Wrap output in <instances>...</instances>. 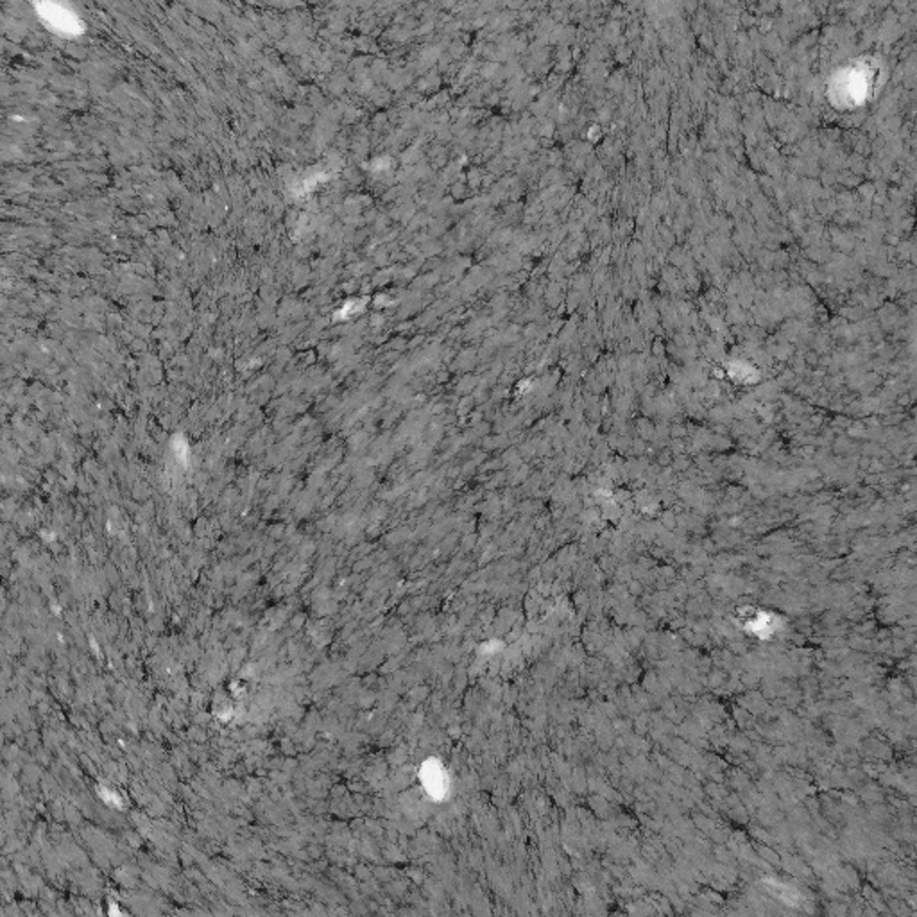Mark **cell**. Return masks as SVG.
<instances>
[{
  "instance_id": "1",
  "label": "cell",
  "mask_w": 917,
  "mask_h": 917,
  "mask_svg": "<svg viewBox=\"0 0 917 917\" xmlns=\"http://www.w3.org/2000/svg\"><path fill=\"white\" fill-rule=\"evenodd\" d=\"M52 10H54V11H50V13H49V11L41 13V16H43L45 20H49V23L56 29V31L72 32V34H74V32H76V29H79V23H78V20H76V16H74V14L63 13V11L59 10V8H56V5H52Z\"/></svg>"
}]
</instances>
